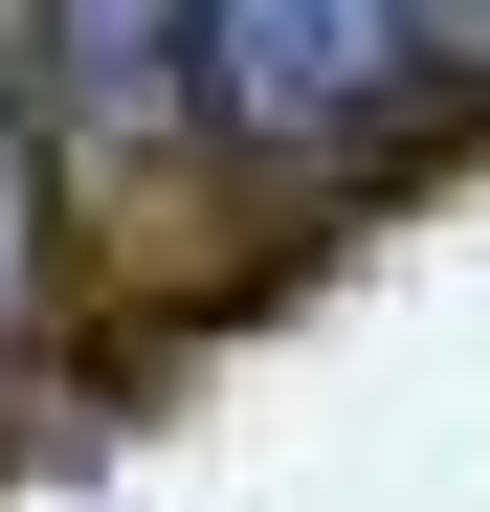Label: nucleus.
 Instances as JSON below:
<instances>
[{"label":"nucleus","instance_id":"3","mask_svg":"<svg viewBox=\"0 0 490 512\" xmlns=\"http://www.w3.org/2000/svg\"><path fill=\"white\" fill-rule=\"evenodd\" d=\"M45 201H67V156H45V23L0 0V357L45 334Z\"/></svg>","mask_w":490,"mask_h":512},{"label":"nucleus","instance_id":"2","mask_svg":"<svg viewBox=\"0 0 490 512\" xmlns=\"http://www.w3.org/2000/svg\"><path fill=\"white\" fill-rule=\"evenodd\" d=\"M23 23H45V156L90 201L201 156V0H23Z\"/></svg>","mask_w":490,"mask_h":512},{"label":"nucleus","instance_id":"1","mask_svg":"<svg viewBox=\"0 0 490 512\" xmlns=\"http://www.w3.org/2000/svg\"><path fill=\"white\" fill-rule=\"evenodd\" d=\"M424 90V0H201V134L335 156Z\"/></svg>","mask_w":490,"mask_h":512}]
</instances>
